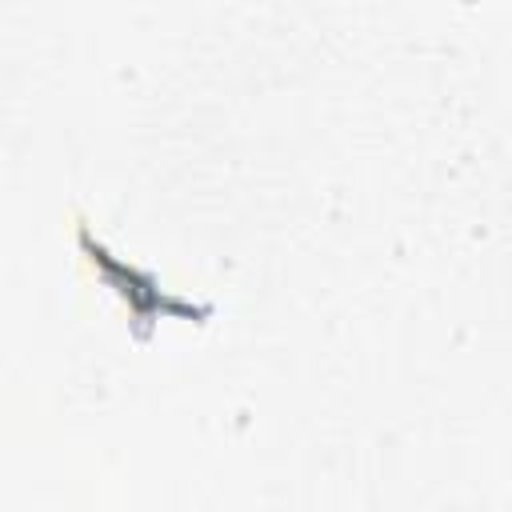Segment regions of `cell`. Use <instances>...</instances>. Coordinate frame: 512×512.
I'll return each instance as SVG.
<instances>
[{"label": "cell", "mask_w": 512, "mask_h": 512, "mask_svg": "<svg viewBox=\"0 0 512 512\" xmlns=\"http://www.w3.org/2000/svg\"><path fill=\"white\" fill-rule=\"evenodd\" d=\"M80 244H84L88 260L100 268V276L128 300V308H132V316H136V336H144L148 324H152L156 316H164V312H176V316H208V312H212L208 304H188V300H176V296L160 292V284H156L148 272H140V268L116 260L104 244L92 240L88 228H80Z\"/></svg>", "instance_id": "1"}]
</instances>
